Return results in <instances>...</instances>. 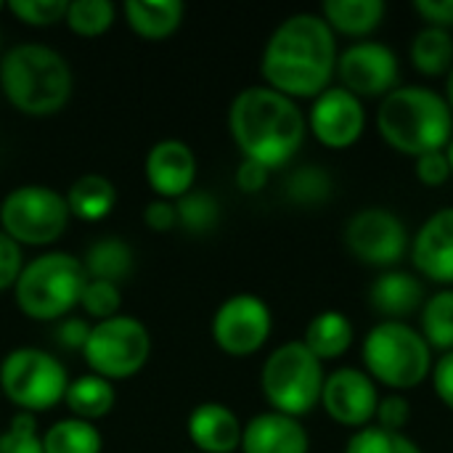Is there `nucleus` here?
Returning a JSON list of instances; mask_svg holds the SVG:
<instances>
[{
    "mask_svg": "<svg viewBox=\"0 0 453 453\" xmlns=\"http://www.w3.org/2000/svg\"><path fill=\"white\" fill-rule=\"evenodd\" d=\"M127 27L143 40H167L183 21L186 5L180 0H127L122 5Z\"/></svg>",
    "mask_w": 453,
    "mask_h": 453,
    "instance_id": "obj_21",
    "label": "nucleus"
},
{
    "mask_svg": "<svg viewBox=\"0 0 453 453\" xmlns=\"http://www.w3.org/2000/svg\"><path fill=\"white\" fill-rule=\"evenodd\" d=\"M417 178L425 186H443L451 178L446 149L443 151H427V154L417 157Z\"/></svg>",
    "mask_w": 453,
    "mask_h": 453,
    "instance_id": "obj_39",
    "label": "nucleus"
},
{
    "mask_svg": "<svg viewBox=\"0 0 453 453\" xmlns=\"http://www.w3.org/2000/svg\"><path fill=\"white\" fill-rule=\"evenodd\" d=\"M324 364L303 345V340L279 345L263 364L260 388L271 411L287 417H305L321 403Z\"/></svg>",
    "mask_w": 453,
    "mask_h": 453,
    "instance_id": "obj_7",
    "label": "nucleus"
},
{
    "mask_svg": "<svg viewBox=\"0 0 453 453\" xmlns=\"http://www.w3.org/2000/svg\"><path fill=\"white\" fill-rule=\"evenodd\" d=\"M446 104L451 106V111H453V66L449 69V74H446Z\"/></svg>",
    "mask_w": 453,
    "mask_h": 453,
    "instance_id": "obj_45",
    "label": "nucleus"
},
{
    "mask_svg": "<svg viewBox=\"0 0 453 453\" xmlns=\"http://www.w3.org/2000/svg\"><path fill=\"white\" fill-rule=\"evenodd\" d=\"M69 0H11L8 11L29 27H53L64 21Z\"/></svg>",
    "mask_w": 453,
    "mask_h": 453,
    "instance_id": "obj_36",
    "label": "nucleus"
},
{
    "mask_svg": "<svg viewBox=\"0 0 453 453\" xmlns=\"http://www.w3.org/2000/svg\"><path fill=\"white\" fill-rule=\"evenodd\" d=\"M0 11H3V3H0Z\"/></svg>",
    "mask_w": 453,
    "mask_h": 453,
    "instance_id": "obj_47",
    "label": "nucleus"
},
{
    "mask_svg": "<svg viewBox=\"0 0 453 453\" xmlns=\"http://www.w3.org/2000/svg\"><path fill=\"white\" fill-rule=\"evenodd\" d=\"M21 268H24L21 247L0 231V292L13 289L16 279L21 276Z\"/></svg>",
    "mask_w": 453,
    "mask_h": 453,
    "instance_id": "obj_38",
    "label": "nucleus"
},
{
    "mask_svg": "<svg viewBox=\"0 0 453 453\" xmlns=\"http://www.w3.org/2000/svg\"><path fill=\"white\" fill-rule=\"evenodd\" d=\"M345 244L361 263L390 268L403 260L409 250V231L393 210L364 207L348 220Z\"/></svg>",
    "mask_w": 453,
    "mask_h": 453,
    "instance_id": "obj_12",
    "label": "nucleus"
},
{
    "mask_svg": "<svg viewBox=\"0 0 453 453\" xmlns=\"http://www.w3.org/2000/svg\"><path fill=\"white\" fill-rule=\"evenodd\" d=\"M377 130L401 154L443 151L453 138V111L446 98L422 85H398L377 109Z\"/></svg>",
    "mask_w": 453,
    "mask_h": 453,
    "instance_id": "obj_4",
    "label": "nucleus"
},
{
    "mask_svg": "<svg viewBox=\"0 0 453 453\" xmlns=\"http://www.w3.org/2000/svg\"><path fill=\"white\" fill-rule=\"evenodd\" d=\"M119 305H122V292L117 284L98 281V279L85 281L80 295V308L85 311L88 319H93V324L119 316Z\"/></svg>",
    "mask_w": 453,
    "mask_h": 453,
    "instance_id": "obj_34",
    "label": "nucleus"
},
{
    "mask_svg": "<svg viewBox=\"0 0 453 453\" xmlns=\"http://www.w3.org/2000/svg\"><path fill=\"white\" fill-rule=\"evenodd\" d=\"M69 374L64 364L40 348H16L0 361V390L19 414H45L64 403Z\"/></svg>",
    "mask_w": 453,
    "mask_h": 453,
    "instance_id": "obj_8",
    "label": "nucleus"
},
{
    "mask_svg": "<svg viewBox=\"0 0 453 453\" xmlns=\"http://www.w3.org/2000/svg\"><path fill=\"white\" fill-rule=\"evenodd\" d=\"M369 305L382 316V321H406L425 305V287L414 273L385 271L369 287Z\"/></svg>",
    "mask_w": 453,
    "mask_h": 453,
    "instance_id": "obj_20",
    "label": "nucleus"
},
{
    "mask_svg": "<svg viewBox=\"0 0 453 453\" xmlns=\"http://www.w3.org/2000/svg\"><path fill=\"white\" fill-rule=\"evenodd\" d=\"M433 388L435 395L453 411V350L443 353L435 364H433Z\"/></svg>",
    "mask_w": 453,
    "mask_h": 453,
    "instance_id": "obj_43",
    "label": "nucleus"
},
{
    "mask_svg": "<svg viewBox=\"0 0 453 453\" xmlns=\"http://www.w3.org/2000/svg\"><path fill=\"white\" fill-rule=\"evenodd\" d=\"M374 419H377V427H382V430L403 433V427L411 419V403L401 393H390V395L380 398Z\"/></svg>",
    "mask_w": 453,
    "mask_h": 453,
    "instance_id": "obj_37",
    "label": "nucleus"
},
{
    "mask_svg": "<svg viewBox=\"0 0 453 453\" xmlns=\"http://www.w3.org/2000/svg\"><path fill=\"white\" fill-rule=\"evenodd\" d=\"M90 321L88 319H77V316H66V319H61L58 324H56V342H58V348H64V350H80L82 353V348H85V342H88V334H90Z\"/></svg>",
    "mask_w": 453,
    "mask_h": 453,
    "instance_id": "obj_40",
    "label": "nucleus"
},
{
    "mask_svg": "<svg viewBox=\"0 0 453 453\" xmlns=\"http://www.w3.org/2000/svg\"><path fill=\"white\" fill-rule=\"evenodd\" d=\"M0 453H45L37 417L16 414L11 425L0 433Z\"/></svg>",
    "mask_w": 453,
    "mask_h": 453,
    "instance_id": "obj_35",
    "label": "nucleus"
},
{
    "mask_svg": "<svg viewBox=\"0 0 453 453\" xmlns=\"http://www.w3.org/2000/svg\"><path fill=\"white\" fill-rule=\"evenodd\" d=\"M242 430H244V425L239 422V417L218 401L199 403L188 414V422H186V433H188L191 443L196 446V453L239 451Z\"/></svg>",
    "mask_w": 453,
    "mask_h": 453,
    "instance_id": "obj_19",
    "label": "nucleus"
},
{
    "mask_svg": "<svg viewBox=\"0 0 453 453\" xmlns=\"http://www.w3.org/2000/svg\"><path fill=\"white\" fill-rule=\"evenodd\" d=\"M411 260L419 276L453 287V207L433 212L417 231Z\"/></svg>",
    "mask_w": 453,
    "mask_h": 453,
    "instance_id": "obj_17",
    "label": "nucleus"
},
{
    "mask_svg": "<svg viewBox=\"0 0 453 453\" xmlns=\"http://www.w3.org/2000/svg\"><path fill=\"white\" fill-rule=\"evenodd\" d=\"M364 372L393 393L414 390L433 374V348L406 321L374 324L361 348Z\"/></svg>",
    "mask_w": 453,
    "mask_h": 453,
    "instance_id": "obj_5",
    "label": "nucleus"
},
{
    "mask_svg": "<svg viewBox=\"0 0 453 453\" xmlns=\"http://www.w3.org/2000/svg\"><path fill=\"white\" fill-rule=\"evenodd\" d=\"M268 178H271V170L263 167L260 162L242 159L236 167V188L242 194H260L268 186Z\"/></svg>",
    "mask_w": 453,
    "mask_h": 453,
    "instance_id": "obj_42",
    "label": "nucleus"
},
{
    "mask_svg": "<svg viewBox=\"0 0 453 453\" xmlns=\"http://www.w3.org/2000/svg\"><path fill=\"white\" fill-rule=\"evenodd\" d=\"M178 210V228L188 231V234H210L218 220H220V204L212 194L202 191V188H191L186 196H180L175 202Z\"/></svg>",
    "mask_w": 453,
    "mask_h": 453,
    "instance_id": "obj_31",
    "label": "nucleus"
},
{
    "mask_svg": "<svg viewBox=\"0 0 453 453\" xmlns=\"http://www.w3.org/2000/svg\"><path fill=\"white\" fill-rule=\"evenodd\" d=\"M215 345L234 358L255 356L273 332V316L263 297L252 292H239L226 297L212 316Z\"/></svg>",
    "mask_w": 453,
    "mask_h": 453,
    "instance_id": "obj_11",
    "label": "nucleus"
},
{
    "mask_svg": "<svg viewBox=\"0 0 453 453\" xmlns=\"http://www.w3.org/2000/svg\"><path fill=\"white\" fill-rule=\"evenodd\" d=\"M353 340H356V329L350 319L340 311H324L313 316L311 324L305 326L303 345L324 364V361L342 358L350 350Z\"/></svg>",
    "mask_w": 453,
    "mask_h": 453,
    "instance_id": "obj_23",
    "label": "nucleus"
},
{
    "mask_svg": "<svg viewBox=\"0 0 453 453\" xmlns=\"http://www.w3.org/2000/svg\"><path fill=\"white\" fill-rule=\"evenodd\" d=\"M388 13V5L382 0H326L321 5L324 21L332 27V32H342L350 37H364L374 32Z\"/></svg>",
    "mask_w": 453,
    "mask_h": 453,
    "instance_id": "obj_24",
    "label": "nucleus"
},
{
    "mask_svg": "<svg viewBox=\"0 0 453 453\" xmlns=\"http://www.w3.org/2000/svg\"><path fill=\"white\" fill-rule=\"evenodd\" d=\"M74 77L69 61L42 45L19 42L0 58V90L8 104L29 117H50L72 98Z\"/></svg>",
    "mask_w": 453,
    "mask_h": 453,
    "instance_id": "obj_3",
    "label": "nucleus"
},
{
    "mask_svg": "<svg viewBox=\"0 0 453 453\" xmlns=\"http://www.w3.org/2000/svg\"><path fill=\"white\" fill-rule=\"evenodd\" d=\"M42 451L45 453H101L104 435L93 422L66 417L53 422L42 433Z\"/></svg>",
    "mask_w": 453,
    "mask_h": 453,
    "instance_id": "obj_27",
    "label": "nucleus"
},
{
    "mask_svg": "<svg viewBox=\"0 0 453 453\" xmlns=\"http://www.w3.org/2000/svg\"><path fill=\"white\" fill-rule=\"evenodd\" d=\"M69 215L85 223H98L111 215L117 204V188L106 175L85 173L64 191Z\"/></svg>",
    "mask_w": 453,
    "mask_h": 453,
    "instance_id": "obj_22",
    "label": "nucleus"
},
{
    "mask_svg": "<svg viewBox=\"0 0 453 453\" xmlns=\"http://www.w3.org/2000/svg\"><path fill=\"white\" fill-rule=\"evenodd\" d=\"M143 173L157 199L178 202L196 183V154L180 138H162L149 149Z\"/></svg>",
    "mask_w": 453,
    "mask_h": 453,
    "instance_id": "obj_16",
    "label": "nucleus"
},
{
    "mask_svg": "<svg viewBox=\"0 0 453 453\" xmlns=\"http://www.w3.org/2000/svg\"><path fill=\"white\" fill-rule=\"evenodd\" d=\"M133 247L122 239L106 236L98 239L88 247L82 268L88 273V279H98V281H111V284H122L130 279L133 273Z\"/></svg>",
    "mask_w": 453,
    "mask_h": 453,
    "instance_id": "obj_26",
    "label": "nucleus"
},
{
    "mask_svg": "<svg viewBox=\"0 0 453 453\" xmlns=\"http://www.w3.org/2000/svg\"><path fill=\"white\" fill-rule=\"evenodd\" d=\"M411 64L427 77L449 74L453 66L451 32L441 27H422L411 40Z\"/></svg>",
    "mask_w": 453,
    "mask_h": 453,
    "instance_id": "obj_28",
    "label": "nucleus"
},
{
    "mask_svg": "<svg viewBox=\"0 0 453 453\" xmlns=\"http://www.w3.org/2000/svg\"><path fill=\"white\" fill-rule=\"evenodd\" d=\"M446 157H449V167H451V175H453V138L449 141V146H446Z\"/></svg>",
    "mask_w": 453,
    "mask_h": 453,
    "instance_id": "obj_46",
    "label": "nucleus"
},
{
    "mask_svg": "<svg viewBox=\"0 0 453 453\" xmlns=\"http://www.w3.org/2000/svg\"><path fill=\"white\" fill-rule=\"evenodd\" d=\"M69 220L64 194L42 183L16 186L0 202V231L19 247H48L58 242Z\"/></svg>",
    "mask_w": 453,
    "mask_h": 453,
    "instance_id": "obj_9",
    "label": "nucleus"
},
{
    "mask_svg": "<svg viewBox=\"0 0 453 453\" xmlns=\"http://www.w3.org/2000/svg\"><path fill=\"white\" fill-rule=\"evenodd\" d=\"M143 226L157 231V234H167L173 228H178V210L175 202L167 199H151L143 207Z\"/></svg>",
    "mask_w": 453,
    "mask_h": 453,
    "instance_id": "obj_41",
    "label": "nucleus"
},
{
    "mask_svg": "<svg viewBox=\"0 0 453 453\" xmlns=\"http://www.w3.org/2000/svg\"><path fill=\"white\" fill-rule=\"evenodd\" d=\"M287 196L297 204H319L332 196V178L319 165L295 170L287 180Z\"/></svg>",
    "mask_w": 453,
    "mask_h": 453,
    "instance_id": "obj_33",
    "label": "nucleus"
},
{
    "mask_svg": "<svg viewBox=\"0 0 453 453\" xmlns=\"http://www.w3.org/2000/svg\"><path fill=\"white\" fill-rule=\"evenodd\" d=\"M321 406L329 414V419H334L337 425L364 430L377 414L380 393L366 372L342 366L326 374L321 390Z\"/></svg>",
    "mask_w": 453,
    "mask_h": 453,
    "instance_id": "obj_15",
    "label": "nucleus"
},
{
    "mask_svg": "<svg viewBox=\"0 0 453 453\" xmlns=\"http://www.w3.org/2000/svg\"><path fill=\"white\" fill-rule=\"evenodd\" d=\"M117 8L111 0H72L66 5L64 24L80 37H98L111 29Z\"/></svg>",
    "mask_w": 453,
    "mask_h": 453,
    "instance_id": "obj_30",
    "label": "nucleus"
},
{
    "mask_svg": "<svg viewBox=\"0 0 453 453\" xmlns=\"http://www.w3.org/2000/svg\"><path fill=\"white\" fill-rule=\"evenodd\" d=\"M414 11L427 21V27H453V0H414Z\"/></svg>",
    "mask_w": 453,
    "mask_h": 453,
    "instance_id": "obj_44",
    "label": "nucleus"
},
{
    "mask_svg": "<svg viewBox=\"0 0 453 453\" xmlns=\"http://www.w3.org/2000/svg\"><path fill=\"white\" fill-rule=\"evenodd\" d=\"M242 453H308L311 435L300 419L263 411L252 417L242 430Z\"/></svg>",
    "mask_w": 453,
    "mask_h": 453,
    "instance_id": "obj_18",
    "label": "nucleus"
},
{
    "mask_svg": "<svg viewBox=\"0 0 453 453\" xmlns=\"http://www.w3.org/2000/svg\"><path fill=\"white\" fill-rule=\"evenodd\" d=\"M82 356L93 374L109 382L130 380L151 358V334L143 321L119 313L90 326Z\"/></svg>",
    "mask_w": 453,
    "mask_h": 453,
    "instance_id": "obj_10",
    "label": "nucleus"
},
{
    "mask_svg": "<svg viewBox=\"0 0 453 453\" xmlns=\"http://www.w3.org/2000/svg\"><path fill=\"white\" fill-rule=\"evenodd\" d=\"M342 453H422V449L403 433H390L377 425H369L353 433Z\"/></svg>",
    "mask_w": 453,
    "mask_h": 453,
    "instance_id": "obj_32",
    "label": "nucleus"
},
{
    "mask_svg": "<svg viewBox=\"0 0 453 453\" xmlns=\"http://www.w3.org/2000/svg\"><path fill=\"white\" fill-rule=\"evenodd\" d=\"M64 403L72 411V417L85 419V422H98L114 409L117 390L109 380L90 372V374H82L77 380H69Z\"/></svg>",
    "mask_w": 453,
    "mask_h": 453,
    "instance_id": "obj_25",
    "label": "nucleus"
},
{
    "mask_svg": "<svg viewBox=\"0 0 453 453\" xmlns=\"http://www.w3.org/2000/svg\"><path fill=\"white\" fill-rule=\"evenodd\" d=\"M228 130L242 151V159L276 170L292 162L300 151L308 133V119L289 96L268 85H252L231 101Z\"/></svg>",
    "mask_w": 453,
    "mask_h": 453,
    "instance_id": "obj_2",
    "label": "nucleus"
},
{
    "mask_svg": "<svg viewBox=\"0 0 453 453\" xmlns=\"http://www.w3.org/2000/svg\"><path fill=\"white\" fill-rule=\"evenodd\" d=\"M337 37L321 13H292L268 37L260 72L268 88L297 98L321 96L337 72Z\"/></svg>",
    "mask_w": 453,
    "mask_h": 453,
    "instance_id": "obj_1",
    "label": "nucleus"
},
{
    "mask_svg": "<svg viewBox=\"0 0 453 453\" xmlns=\"http://www.w3.org/2000/svg\"><path fill=\"white\" fill-rule=\"evenodd\" d=\"M308 130L313 138L329 149H350L366 127V109L358 96L342 85H329L321 96L313 98L308 111Z\"/></svg>",
    "mask_w": 453,
    "mask_h": 453,
    "instance_id": "obj_14",
    "label": "nucleus"
},
{
    "mask_svg": "<svg viewBox=\"0 0 453 453\" xmlns=\"http://www.w3.org/2000/svg\"><path fill=\"white\" fill-rule=\"evenodd\" d=\"M398 56L390 45L374 42V40H361L345 48L337 56V77L345 90L353 96H388L398 85Z\"/></svg>",
    "mask_w": 453,
    "mask_h": 453,
    "instance_id": "obj_13",
    "label": "nucleus"
},
{
    "mask_svg": "<svg viewBox=\"0 0 453 453\" xmlns=\"http://www.w3.org/2000/svg\"><path fill=\"white\" fill-rule=\"evenodd\" d=\"M419 332L433 350H453V287H446L425 300Z\"/></svg>",
    "mask_w": 453,
    "mask_h": 453,
    "instance_id": "obj_29",
    "label": "nucleus"
},
{
    "mask_svg": "<svg viewBox=\"0 0 453 453\" xmlns=\"http://www.w3.org/2000/svg\"><path fill=\"white\" fill-rule=\"evenodd\" d=\"M88 273L69 252H45L24 263L13 284L19 311L32 321H61L80 305Z\"/></svg>",
    "mask_w": 453,
    "mask_h": 453,
    "instance_id": "obj_6",
    "label": "nucleus"
}]
</instances>
